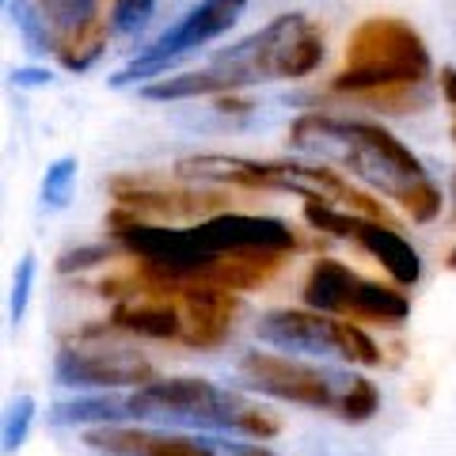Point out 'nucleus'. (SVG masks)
Segmentation results:
<instances>
[{"label": "nucleus", "instance_id": "f257e3e1", "mask_svg": "<svg viewBox=\"0 0 456 456\" xmlns=\"http://www.w3.org/2000/svg\"><path fill=\"white\" fill-rule=\"evenodd\" d=\"M289 145L320 160H335L388 198H403L415 183L430 179L415 152L377 122H342L327 114H301L289 126Z\"/></svg>", "mask_w": 456, "mask_h": 456}, {"label": "nucleus", "instance_id": "f03ea898", "mask_svg": "<svg viewBox=\"0 0 456 456\" xmlns=\"http://www.w3.org/2000/svg\"><path fill=\"white\" fill-rule=\"evenodd\" d=\"M430 73V50L415 27L395 16H373L354 27L346 42V65L331 77V92L369 99L388 88L426 84Z\"/></svg>", "mask_w": 456, "mask_h": 456}, {"label": "nucleus", "instance_id": "7ed1b4c3", "mask_svg": "<svg viewBox=\"0 0 456 456\" xmlns=\"http://www.w3.org/2000/svg\"><path fill=\"white\" fill-rule=\"evenodd\" d=\"M323 31L305 12H285L263 31L240 38L236 46L213 53V65L236 73L240 84L255 80H301L323 61Z\"/></svg>", "mask_w": 456, "mask_h": 456}, {"label": "nucleus", "instance_id": "20e7f679", "mask_svg": "<svg viewBox=\"0 0 456 456\" xmlns=\"http://www.w3.org/2000/svg\"><path fill=\"white\" fill-rule=\"evenodd\" d=\"M130 399L134 419L164 422V426H194V430H228L240 434L244 411L251 407L236 392L217 388L202 377H156L141 384Z\"/></svg>", "mask_w": 456, "mask_h": 456}, {"label": "nucleus", "instance_id": "39448f33", "mask_svg": "<svg viewBox=\"0 0 456 456\" xmlns=\"http://www.w3.org/2000/svg\"><path fill=\"white\" fill-rule=\"evenodd\" d=\"M114 323L84 327L77 342L57 350L53 377L65 388H141L156 380V369L141 350H130L122 342H107Z\"/></svg>", "mask_w": 456, "mask_h": 456}, {"label": "nucleus", "instance_id": "423d86ee", "mask_svg": "<svg viewBox=\"0 0 456 456\" xmlns=\"http://www.w3.org/2000/svg\"><path fill=\"white\" fill-rule=\"evenodd\" d=\"M240 377L248 388L285 399V403H301V407H338L342 392H346L350 377L335 373V369H320V365H305L289 358V354H266V350H248L240 358Z\"/></svg>", "mask_w": 456, "mask_h": 456}, {"label": "nucleus", "instance_id": "0eeeda50", "mask_svg": "<svg viewBox=\"0 0 456 456\" xmlns=\"http://www.w3.org/2000/svg\"><path fill=\"white\" fill-rule=\"evenodd\" d=\"M194 240L209 255H244V251H263V255H293L301 240L285 221L278 217H255V213H232L224 209L217 217H206L191 224Z\"/></svg>", "mask_w": 456, "mask_h": 456}, {"label": "nucleus", "instance_id": "6e6552de", "mask_svg": "<svg viewBox=\"0 0 456 456\" xmlns=\"http://www.w3.org/2000/svg\"><path fill=\"white\" fill-rule=\"evenodd\" d=\"M175 301L183 308V342L194 350H213L228 342L236 327L240 312V293H228L221 285H213L206 278H191L179 285Z\"/></svg>", "mask_w": 456, "mask_h": 456}, {"label": "nucleus", "instance_id": "1a4fd4ad", "mask_svg": "<svg viewBox=\"0 0 456 456\" xmlns=\"http://www.w3.org/2000/svg\"><path fill=\"white\" fill-rule=\"evenodd\" d=\"M342 320H331L312 308H274L259 316L255 335L263 342L289 354H312V358H342Z\"/></svg>", "mask_w": 456, "mask_h": 456}, {"label": "nucleus", "instance_id": "9d476101", "mask_svg": "<svg viewBox=\"0 0 456 456\" xmlns=\"http://www.w3.org/2000/svg\"><path fill=\"white\" fill-rule=\"evenodd\" d=\"M244 8H248V0H202L198 8L187 12V20L175 23L171 31H164L152 46H145V53L171 57V61H187V57L202 50L206 42L232 31L236 20L244 16Z\"/></svg>", "mask_w": 456, "mask_h": 456}, {"label": "nucleus", "instance_id": "9b49d317", "mask_svg": "<svg viewBox=\"0 0 456 456\" xmlns=\"http://www.w3.org/2000/svg\"><path fill=\"white\" fill-rule=\"evenodd\" d=\"M183 183H209V187H244V191H281V164L244 160V156L202 152L175 164Z\"/></svg>", "mask_w": 456, "mask_h": 456}, {"label": "nucleus", "instance_id": "f8f14e48", "mask_svg": "<svg viewBox=\"0 0 456 456\" xmlns=\"http://www.w3.org/2000/svg\"><path fill=\"white\" fill-rule=\"evenodd\" d=\"M354 244H362L369 255H373V259L384 266V274H388L392 285H399V289H411V285L422 278L419 251L411 248V240H403L395 232V224H380V221H365L362 217Z\"/></svg>", "mask_w": 456, "mask_h": 456}, {"label": "nucleus", "instance_id": "ddd939ff", "mask_svg": "<svg viewBox=\"0 0 456 456\" xmlns=\"http://www.w3.org/2000/svg\"><path fill=\"white\" fill-rule=\"evenodd\" d=\"M110 323L141 338H183V308L171 297H130L110 312Z\"/></svg>", "mask_w": 456, "mask_h": 456}, {"label": "nucleus", "instance_id": "4468645a", "mask_svg": "<svg viewBox=\"0 0 456 456\" xmlns=\"http://www.w3.org/2000/svg\"><path fill=\"white\" fill-rule=\"evenodd\" d=\"M354 281H358V274L338 263V259H316L305 278V308L312 312H323V316H346V301L354 293Z\"/></svg>", "mask_w": 456, "mask_h": 456}, {"label": "nucleus", "instance_id": "2eb2a0df", "mask_svg": "<svg viewBox=\"0 0 456 456\" xmlns=\"http://www.w3.org/2000/svg\"><path fill=\"white\" fill-rule=\"evenodd\" d=\"M236 88H244V84L236 80V73L209 65L202 73H179V77H164L156 84H141V99H152V103H179V99H198V95H228Z\"/></svg>", "mask_w": 456, "mask_h": 456}, {"label": "nucleus", "instance_id": "dca6fc26", "mask_svg": "<svg viewBox=\"0 0 456 456\" xmlns=\"http://www.w3.org/2000/svg\"><path fill=\"white\" fill-rule=\"evenodd\" d=\"M411 316V301L403 297L399 285H380V281H369L358 278L354 281V293L346 301V320H369V323H403Z\"/></svg>", "mask_w": 456, "mask_h": 456}, {"label": "nucleus", "instance_id": "f3484780", "mask_svg": "<svg viewBox=\"0 0 456 456\" xmlns=\"http://www.w3.org/2000/svg\"><path fill=\"white\" fill-rule=\"evenodd\" d=\"M164 430H149V426H92L84 434V445L103 452V456H160L167 445Z\"/></svg>", "mask_w": 456, "mask_h": 456}, {"label": "nucleus", "instance_id": "a211bd4d", "mask_svg": "<svg viewBox=\"0 0 456 456\" xmlns=\"http://www.w3.org/2000/svg\"><path fill=\"white\" fill-rule=\"evenodd\" d=\"M122 419H134L130 399L122 395H80L69 403H53V426H118Z\"/></svg>", "mask_w": 456, "mask_h": 456}, {"label": "nucleus", "instance_id": "6ab92c4d", "mask_svg": "<svg viewBox=\"0 0 456 456\" xmlns=\"http://www.w3.org/2000/svg\"><path fill=\"white\" fill-rule=\"evenodd\" d=\"M38 8L50 23L57 46L99 23V0H38Z\"/></svg>", "mask_w": 456, "mask_h": 456}, {"label": "nucleus", "instance_id": "aec40b11", "mask_svg": "<svg viewBox=\"0 0 456 456\" xmlns=\"http://www.w3.org/2000/svg\"><path fill=\"white\" fill-rule=\"evenodd\" d=\"M8 20L16 23V31L23 35V46L31 50L35 57L57 53V38L50 31L46 16H42L38 0H8Z\"/></svg>", "mask_w": 456, "mask_h": 456}, {"label": "nucleus", "instance_id": "412c9836", "mask_svg": "<svg viewBox=\"0 0 456 456\" xmlns=\"http://www.w3.org/2000/svg\"><path fill=\"white\" fill-rule=\"evenodd\" d=\"M107 50V27L103 20H99L95 27H88V31H80L77 38H69L57 46V57H61V65L69 69V73H88V69L103 57Z\"/></svg>", "mask_w": 456, "mask_h": 456}, {"label": "nucleus", "instance_id": "4be33fe9", "mask_svg": "<svg viewBox=\"0 0 456 456\" xmlns=\"http://www.w3.org/2000/svg\"><path fill=\"white\" fill-rule=\"evenodd\" d=\"M338 419L342 422H369L380 411V392H377V384L373 380H365V377H350L346 384V392H342L338 399Z\"/></svg>", "mask_w": 456, "mask_h": 456}, {"label": "nucleus", "instance_id": "5701e85b", "mask_svg": "<svg viewBox=\"0 0 456 456\" xmlns=\"http://www.w3.org/2000/svg\"><path fill=\"white\" fill-rule=\"evenodd\" d=\"M305 221L316 228V232L338 236V240H354L358 236V224H362L358 213H342L331 202H312V198L305 202Z\"/></svg>", "mask_w": 456, "mask_h": 456}, {"label": "nucleus", "instance_id": "b1692460", "mask_svg": "<svg viewBox=\"0 0 456 456\" xmlns=\"http://www.w3.org/2000/svg\"><path fill=\"white\" fill-rule=\"evenodd\" d=\"M399 206L407 209V217L415 221V224H430V221H437L441 206H445V194H441V187H437L434 179H422L403 198H399Z\"/></svg>", "mask_w": 456, "mask_h": 456}, {"label": "nucleus", "instance_id": "393cba45", "mask_svg": "<svg viewBox=\"0 0 456 456\" xmlns=\"http://www.w3.org/2000/svg\"><path fill=\"white\" fill-rule=\"evenodd\" d=\"M156 12V0H110V31L122 38H134L149 27Z\"/></svg>", "mask_w": 456, "mask_h": 456}, {"label": "nucleus", "instance_id": "a878e982", "mask_svg": "<svg viewBox=\"0 0 456 456\" xmlns=\"http://www.w3.org/2000/svg\"><path fill=\"white\" fill-rule=\"evenodd\" d=\"M77 183V156H61L46 167V179H42V202L50 209H61L69 202V191Z\"/></svg>", "mask_w": 456, "mask_h": 456}, {"label": "nucleus", "instance_id": "bb28decb", "mask_svg": "<svg viewBox=\"0 0 456 456\" xmlns=\"http://www.w3.org/2000/svg\"><path fill=\"white\" fill-rule=\"evenodd\" d=\"M338 338H342V358H346V362H354V365H380V358H384L380 346L362 331L358 323L342 320Z\"/></svg>", "mask_w": 456, "mask_h": 456}, {"label": "nucleus", "instance_id": "cd10ccee", "mask_svg": "<svg viewBox=\"0 0 456 456\" xmlns=\"http://www.w3.org/2000/svg\"><path fill=\"white\" fill-rule=\"evenodd\" d=\"M31 419H35V399L31 395H16L8 403V415H4V452H16L27 434H31Z\"/></svg>", "mask_w": 456, "mask_h": 456}, {"label": "nucleus", "instance_id": "c85d7f7f", "mask_svg": "<svg viewBox=\"0 0 456 456\" xmlns=\"http://www.w3.org/2000/svg\"><path fill=\"white\" fill-rule=\"evenodd\" d=\"M118 244H84V248H69L61 259H57V274H80V270H92L99 263H107Z\"/></svg>", "mask_w": 456, "mask_h": 456}, {"label": "nucleus", "instance_id": "c756f323", "mask_svg": "<svg viewBox=\"0 0 456 456\" xmlns=\"http://www.w3.org/2000/svg\"><path fill=\"white\" fill-rule=\"evenodd\" d=\"M35 255H23L16 266V278H12V301H8V316L12 323H20L27 316V301H31V285H35Z\"/></svg>", "mask_w": 456, "mask_h": 456}, {"label": "nucleus", "instance_id": "7c9ffc66", "mask_svg": "<svg viewBox=\"0 0 456 456\" xmlns=\"http://www.w3.org/2000/svg\"><path fill=\"white\" fill-rule=\"evenodd\" d=\"M160 456H217V449H213V441H202V437L171 434L167 445L160 449Z\"/></svg>", "mask_w": 456, "mask_h": 456}, {"label": "nucleus", "instance_id": "2f4dec72", "mask_svg": "<svg viewBox=\"0 0 456 456\" xmlns=\"http://www.w3.org/2000/svg\"><path fill=\"white\" fill-rule=\"evenodd\" d=\"M12 84H16V88H46V84L53 80L46 69H12Z\"/></svg>", "mask_w": 456, "mask_h": 456}, {"label": "nucleus", "instance_id": "473e14b6", "mask_svg": "<svg viewBox=\"0 0 456 456\" xmlns=\"http://www.w3.org/2000/svg\"><path fill=\"white\" fill-rule=\"evenodd\" d=\"M441 99H445L449 107H456V69L452 65L441 69Z\"/></svg>", "mask_w": 456, "mask_h": 456}, {"label": "nucleus", "instance_id": "72a5a7b5", "mask_svg": "<svg viewBox=\"0 0 456 456\" xmlns=\"http://www.w3.org/2000/svg\"><path fill=\"white\" fill-rule=\"evenodd\" d=\"M217 110L221 114H248L251 103H248V99H236L232 92H228V95H217Z\"/></svg>", "mask_w": 456, "mask_h": 456}, {"label": "nucleus", "instance_id": "f704fd0d", "mask_svg": "<svg viewBox=\"0 0 456 456\" xmlns=\"http://www.w3.org/2000/svg\"><path fill=\"white\" fill-rule=\"evenodd\" d=\"M240 456H270V452H263V449H248V452H240Z\"/></svg>", "mask_w": 456, "mask_h": 456}, {"label": "nucleus", "instance_id": "c9c22d12", "mask_svg": "<svg viewBox=\"0 0 456 456\" xmlns=\"http://www.w3.org/2000/svg\"><path fill=\"white\" fill-rule=\"evenodd\" d=\"M452 137H456V122H452Z\"/></svg>", "mask_w": 456, "mask_h": 456}]
</instances>
